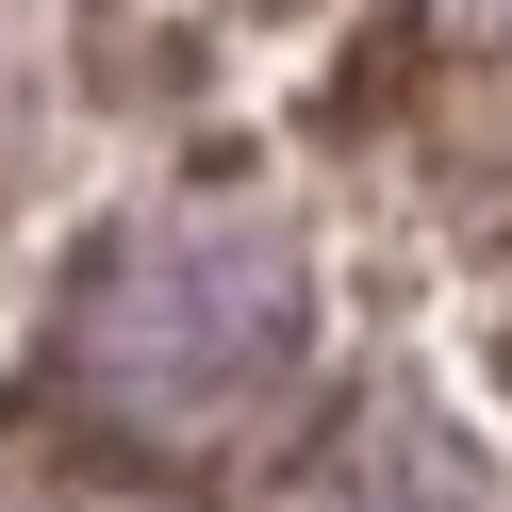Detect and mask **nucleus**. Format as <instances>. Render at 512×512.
I'll return each instance as SVG.
<instances>
[{"mask_svg":"<svg viewBox=\"0 0 512 512\" xmlns=\"http://www.w3.org/2000/svg\"><path fill=\"white\" fill-rule=\"evenodd\" d=\"M281 364H298V265L265 232H149L83 281V380L149 446L232 430L248 397H281Z\"/></svg>","mask_w":512,"mask_h":512,"instance_id":"nucleus-1","label":"nucleus"},{"mask_svg":"<svg viewBox=\"0 0 512 512\" xmlns=\"http://www.w3.org/2000/svg\"><path fill=\"white\" fill-rule=\"evenodd\" d=\"M347 512H446V496H430V479H413V496H347Z\"/></svg>","mask_w":512,"mask_h":512,"instance_id":"nucleus-2","label":"nucleus"}]
</instances>
